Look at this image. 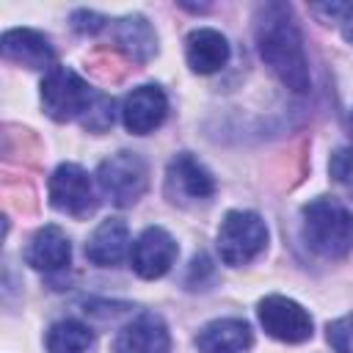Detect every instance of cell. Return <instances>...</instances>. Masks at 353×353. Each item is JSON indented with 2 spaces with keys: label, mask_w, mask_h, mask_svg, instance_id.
Here are the masks:
<instances>
[{
  "label": "cell",
  "mask_w": 353,
  "mask_h": 353,
  "mask_svg": "<svg viewBox=\"0 0 353 353\" xmlns=\"http://www.w3.org/2000/svg\"><path fill=\"white\" fill-rule=\"evenodd\" d=\"M254 41L265 66L279 77V83L295 94L312 88L309 61L303 50V36L287 3H262L254 11Z\"/></svg>",
  "instance_id": "cell-1"
},
{
  "label": "cell",
  "mask_w": 353,
  "mask_h": 353,
  "mask_svg": "<svg viewBox=\"0 0 353 353\" xmlns=\"http://www.w3.org/2000/svg\"><path fill=\"white\" fill-rule=\"evenodd\" d=\"M301 237L323 259H342L353 248V215L331 196H317L301 210Z\"/></svg>",
  "instance_id": "cell-2"
},
{
  "label": "cell",
  "mask_w": 353,
  "mask_h": 353,
  "mask_svg": "<svg viewBox=\"0 0 353 353\" xmlns=\"http://www.w3.org/2000/svg\"><path fill=\"white\" fill-rule=\"evenodd\" d=\"M218 254L226 265L240 268L256 259L268 245V226L251 210H229L215 234Z\"/></svg>",
  "instance_id": "cell-3"
},
{
  "label": "cell",
  "mask_w": 353,
  "mask_h": 353,
  "mask_svg": "<svg viewBox=\"0 0 353 353\" xmlns=\"http://www.w3.org/2000/svg\"><path fill=\"white\" fill-rule=\"evenodd\" d=\"M94 99L97 91L69 66H52L41 80V108L52 121L83 119Z\"/></svg>",
  "instance_id": "cell-4"
},
{
  "label": "cell",
  "mask_w": 353,
  "mask_h": 353,
  "mask_svg": "<svg viewBox=\"0 0 353 353\" xmlns=\"http://www.w3.org/2000/svg\"><path fill=\"white\" fill-rule=\"evenodd\" d=\"M99 190L116 207H132L149 188V165L135 152H116L97 168Z\"/></svg>",
  "instance_id": "cell-5"
},
{
  "label": "cell",
  "mask_w": 353,
  "mask_h": 353,
  "mask_svg": "<svg viewBox=\"0 0 353 353\" xmlns=\"http://www.w3.org/2000/svg\"><path fill=\"white\" fill-rule=\"evenodd\" d=\"M47 193H50V204L58 212L72 215V218H88L99 204L94 179L77 163H61L50 174Z\"/></svg>",
  "instance_id": "cell-6"
},
{
  "label": "cell",
  "mask_w": 353,
  "mask_h": 353,
  "mask_svg": "<svg viewBox=\"0 0 353 353\" xmlns=\"http://www.w3.org/2000/svg\"><path fill=\"white\" fill-rule=\"evenodd\" d=\"M259 323L268 331V336L287 342V345H301L306 339H312V314L292 298L287 295H265L256 306Z\"/></svg>",
  "instance_id": "cell-7"
},
{
  "label": "cell",
  "mask_w": 353,
  "mask_h": 353,
  "mask_svg": "<svg viewBox=\"0 0 353 353\" xmlns=\"http://www.w3.org/2000/svg\"><path fill=\"white\" fill-rule=\"evenodd\" d=\"M165 193L174 204H199L210 201L215 193V179L204 163H199L190 152H179L171 157L165 168Z\"/></svg>",
  "instance_id": "cell-8"
},
{
  "label": "cell",
  "mask_w": 353,
  "mask_h": 353,
  "mask_svg": "<svg viewBox=\"0 0 353 353\" xmlns=\"http://www.w3.org/2000/svg\"><path fill=\"white\" fill-rule=\"evenodd\" d=\"M176 254H179L176 240L163 226H146L130 248V265L141 279L154 281L171 270Z\"/></svg>",
  "instance_id": "cell-9"
},
{
  "label": "cell",
  "mask_w": 353,
  "mask_h": 353,
  "mask_svg": "<svg viewBox=\"0 0 353 353\" xmlns=\"http://www.w3.org/2000/svg\"><path fill=\"white\" fill-rule=\"evenodd\" d=\"M121 124L132 135L154 132L168 116V97L160 85H138L121 99Z\"/></svg>",
  "instance_id": "cell-10"
},
{
  "label": "cell",
  "mask_w": 353,
  "mask_h": 353,
  "mask_svg": "<svg viewBox=\"0 0 353 353\" xmlns=\"http://www.w3.org/2000/svg\"><path fill=\"white\" fill-rule=\"evenodd\" d=\"M171 336L160 314L143 312L132 317L113 339V353H168Z\"/></svg>",
  "instance_id": "cell-11"
},
{
  "label": "cell",
  "mask_w": 353,
  "mask_h": 353,
  "mask_svg": "<svg viewBox=\"0 0 353 353\" xmlns=\"http://www.w3.org/2000/svg\"><path fill=\"white\" fill-rule=\"evenodd\" d=\"M0 50H3V58L6 61H14L25 69H52V61H55V47L52 41L39 33V30H30V28H11L3 33V41H0Z\"/></svg>",
  "instance_id": "cell-12"
},
{
  "label": "cell",
  "mask_w": 353,
  "mask_h": 353,
  "mask_svg": "<svg viewBox=\"0 0 353 353\" xmlns=\"http://www.w3.org/2000/svg\"><path fill=\"white\" fill-rule=\"evenodd\" d=\"M229 55H232V47L226 36L215 28H196L185 39V61L196 74H212L223 69Z\"/></svg>",
  "instance_id": "cell-13"
},
{
  "label": "cell",
  "mask_w": 353,
  "mask_h": 353,
  "mask_svg": "<svg viewBox=\"0 0 353 353\" xmlns=\"http://www.w3.org/2000/svg\"><path fill=\"white\" fill-rule=\"evenodd\" d=\"M254 345V331L240 317H218L196 334L199 353H245Z\"/></svg>",
  "instance_id": "cell-14"
},
{
  "label": "cell",
  "mask_w": 353,
  "mask_h": 353,
  "mask_svg": "<svg viewBox=\"0 0 353 353\" xmlns=\"http://www.w3.org/2000/svg\"><path fill=\"white\" fill-rule=\"evenodd\" d=\"M130 229L121 218H105L97 223V229L88 234L85 243V259L99 268H113L130 254Z\"/></svg>",
  "instance_id": "cell-15"
},
{
  "label": "cell",
  "mask_w": 353,
  "mask_h": 353,
  "mask_svg": "<svg viewBox=\"0 0 353 353\" xmlns=\"http://www.w3.org/2000/svg\"><path fill=\"white\" fill-rule=\"evenodd\" d=\"M72 259V243L63 234V229L58 226H41L33 232V237L25 245V262L33 270H44V273H55L63 270Z\"/></svg>",
  "instance_id": "cell-16"
},
{
  "label": "cell",
  "mask_w": 353,
  "mask_h": 353,
  "mask_svg": "<svg viewBox=\"0 0 353 353\" xmlns=\"http://www.w3.org/2000/svg\"><path fill=\"white\" fill-rule=\"evenodd\" d=\"M113 39L135 63H146L157 52V36L141 14H130V17L116 19Z\"/></svg>",
  "instance_id": "cell-17"
},
{
  "label": "cell",
  "mask_w": 353,
  "mask_h": 353,
  "mask_svg": "<svg viewBox=\"0 0 353 353\" xmlns=\"http://www.w3.org/2000/svg\"><path fill=\"white\" fill-rule=\"evenodd\" d=\"M44 345L47 353H88L94 347V331L85 323L66 317L47 328Z\"/></svg>",
  "instance_id": "cell-18"
},
{
  "label": "cell",
  "mask_w": 353,
  "mask_h": 353,
  "mask_svg": "<svg viewBox=\"0 0 353 353\" xmlns=\"http://www.w3.org/2000/svg\"><path fill=\"white\" fill-rule=\"evenodd\" d=\"M328 171L334 176V182L347 193L353 196V146H342L331 154L328 160Z\"/></svg>",
  "instance_id": "cell-19"
},
{
  "label": "cell",
  "mask_w": 353,
  "mask_h": 353,
  "mask_svg": "<svg viewBox=\"0 0 353 353\" xmlns=\"http://www.w3.org/2000/svg\"><path fill=\"white\" fill-rule=\"evenodd\" d=\"M325 339L334 347V353H353V312L331 320L325 325Z\"/></svg>",
  "instance_id": "cell-20"
},
{
  "label": "cell",
  "mask_w": 353,
  "mask_h": 353,
  "mask_svg": "<svg viewBox=\"0 0 353 353\" xmlns=\"http://www.w3.org/2000/svg\"><path fill=\"white\" fill-rule=\"evenodd\" d=\"M312 11L325 14L331 22H336L345 41L353 47V3H325V6H312Z\"/></svg>",
  "instance_id": "cell-21"
},
{
  "label": "cell",
  "mask_w": 353,
  "mask_h": 353,
  "mask_svg": "<svg viewBox=\"0 0 353 353\" xmlns=\"http://www.w3.org/2000/svg\"><path fill=\"white\" fill-rule=\"evenodd\" d=\"M113 99L110 97H105V94H97V99H94V105L88 108V113L80 119L88 130H94V132H102V130H108L110 124H113Z\"/></svg>",
  "instance_id": "cell-22"
},
{
  "label": "cell",
  "mask_w": 353,
  "mask_h": 353,
  "mask_svg": "<svg viewBox=\"0 0 353 353\" xmlns=\"http://www.w3.org/2000/svg\"><path fill=\"white\" fill-rule=\"evenodd\" d=\"M105 25H108V19H105L102 14H97V11L80 8V11L72 14V28H74L77 33H99Z\"/></svg>",
  "instance_id": "cell-23"
},
{
  "label": "cell",
  "mask_w": 353,
  "mask_h": 353,
  "mask_svg": "<svg viewBox=\"0 0 353 353\" xmlns=\"http://www.w3.org/2000/svg\"><path fill=\"white\" fill-rule=\"evenodd\" d=\"M347 124H350V135H353V108H350V116H347Z\"/></svg>",
  "instance_id": "cell-24"
}]
</instances>
